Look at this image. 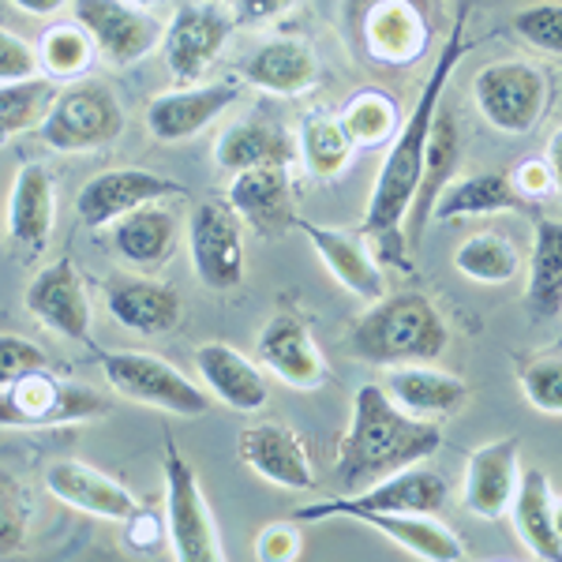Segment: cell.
Returning <instances> with one entry per match:
<instances>
[{"mask_svg":"<svg viewBox=\"0 0 562 562\" xmlns=\"http://www.w3.org/2000/svg\"><path fill=\"white\" fill-rule=\"evenodd\" d=\"M450 330L424 293L379 296L349 334V352L379 368L431 364L447 352Z\"/></svg>","mask_w":562,"mask_h":562,"instance_id":"cell-3","label":"cell"},{"mask_svg":"<svg viewBox=\"0 0 562 562\" xmlns=\"http://www.w3.org/2000/svg\"><path fill=\"white\" fill-rule=\"evenodd\" d=\"M53 79H20V83H0V139L42 128L53 98H57Z\"/></svg>","mask_w":562,"mask_h":562,"instance_id":"cell-38","label":"cell"},{"mask_svg":"<svg viewBox=\"0 0 562 562\" xmlns=\"http://www.w3.org/2000/svg\"><path fill=\"white\" fill-rule=\"evenodd\" d=\"M293 229H301L304 237L312 240V248L319 251V259L326 262L334 281H341L352 296H360V301H368V304L386 296L383 270H379V262L371 259L368 244L360 240L357 233L334 229V225H319V222H304V217H296Z\"/></svg>","mask_w":562,"mask_h":562,"instance_id":"cell-22","label":"cell"},{"mask_svg":"<svg viewBox=\"0 0 562 562\" xmlns=\"http://www.w3.org/2000/svg\"><path fill=\"white\" fill-rule=\"evenodd\" d=\"M338 121H341V128L349 132L352 147H383L386 139L397 135L405 116L397 113V102L390 94H383V90H375V87H364L349 98Z\"/></svg>","mask_w":562,"mask_h":562,"instance_id":"cell-37","label":"cell"},{"mask_svg":"<svg viewBox=\"0 0 562 562\" xmlns=\"http://www.w3.org/2000/svg\"><path fill=\"white\" fill-rule=\"evenodd\" d=\"M383 390L390 394V402H394L397 409H405L409 416H420V420H435V424L461 413L469 402L465 379L450 375V371H439L431 364L390 368Z\"/></svg>","mask_w":562,"mask_h":562,"instance_id":"cell-25","label":"cell"},{"mask_svg":"<svg viewBox=\"0 0 562 562\" xmlns=\"http://www.w3.org/2000/svg\"><path fill=\"white\" fill-rule=\"evenodd\" d=\"M53 222H57V188H53L49 169L38 166V161H23L20 173H15L12 195H8L12 244L26 259L42 256L53 237Z\"/></svg>","mask_w":562,"mask_h":562,"instance_id":"cell-21","label":"cell"},{"mask_svg":"<svg viewBox=\"0 0 562 562\" xmlns=\"http://www.w3.org/2000/svg\"><path fill=\"white\" fill-rule=\"evenodd\" d=\"M34 76H38V53L0 26V83H20Z\"/></svg>","mask_w":562,"mask_h":562,"instance_id":"cell-44","label":"cell"},{"mask_svg":"<svg viewBox=\"0 0 562 562\" xmlns=\"http://www.w3.org/2000/svg\"><path fill=\"white\" fill-rule=\"evenodd\" d=\"M442 447V428L397 409L383 386L364 383L352 397L349 428L338 442V476L341 492H360L383 476H394L409 465L428 461Z\"/></svg>","mask_w":562,"mask_h":562,"instance_id":"cell-2","label":"cell"},{"mask_svg":"<svg viewBox=\"0 0 562 562\" xmlns=\"http://www.w3.org/2000/svg\"><path fill=\"white\" fill-rule=\"evenodd\" d=\"M304 543H301V532L293 529V525H267V529L259 532L256 540V555L262 562H293L301 559Z\"/></svg>","mask_w":562,"mask_h":562,"instance_id":"cell-45","label":"cell"},{"mask_svg":"<svg viewBox=\"0 0 562 562\" xmlns=\"http://www.w3.org/2000/svg\"><path fill=\"white\" fill-rule=\"evenodd\" d=\"M109 402L87 383L53 375L49 368L0 386V428H65L102 416Z\"/></svg>","mask_w":562,"mask_h":562,"instance_id":"cell-4","label":"cell"},{"mask_svg":"<svg viewBox=\"0 0 562 562\" xmlns=\"http://www.w3.org/2000/svg\"><path fill=\"white\" fill-rule=\"evenodd\" d=\"M26 312L38 319L45 330H53L57 338L68 341H90V296L83 285V274L71 259H57L49 267H42L38 274L26 281L23 293Z\"/></svg>","mask_w":562,"mask_h":562,"instance_id":"cell-13","label":"cell"},{"mask_svg":"<svg viewBox=\"0 0 562 562\" xmlns=\"http://www.w3.org/2000/svg\"><path fill=\"white\" fill-rule=\"evenodd\" d=\"M94 57H98V45L83 31V23H53L49 31L42 34L38 65L49 71L53 79H68L71 83V79L87 76Z\"/></svg>","mask_w":562,"mask_h":562,"instance_id":"cell-39","label":"cell"},{"mask_svg":"<svg viewBox=\"0 0 562 562\" xmlns=\"http://www.w3.org/2000/svg\"><path fill=\"white\" fill-rule=\"evenodd\" d=\"M360 525L383 532L390 543L428 562H461L469 559L465 543L454 537L450 525H442L435 514H368Z\"/></svg>","mask_w":562,"mask_h":562,"instance_id":"cell-33","label":"cell"},{"mask_svg":"<svg viewBox=\"0 0 562 562\" xmlns=\"http://www.w3.org/2000/svg\"><path fill=\"white\" fill-rule=\"evenodd\" d=\"M195 371L217 402L237 413H259L270 397L259 364H251L244 352L225 346V341H203L195 349Z\"/></svg>","mask_w":562,"mask_h":562,"instance_id":"cell-26","label":"cell"},{"mask_svg":"<svg viewBox=\"0 0 562 562\" xmlns=\"http://www.w3.org/2000/svg\"><path fill=\"white\" fill-rule=\"evenodd\" d=\"M296 143L285 128L270 121H244L233 124L229 132H222L214 147V161L225 173H244V169H262V166H278L289 169L296 158Z\"/></svg>","mask_w":562,"mask_h":562,"instance_id":"cell-32","label":"cell"},{"mask_svg":"<svg viewBox=\"0 0 562 562\" xmlns=\"http://www.w3.org/2000/svg\"><path fill=\"white\" fill-rule=\"evenodd\" d=\"M20 12H26V15H38V20H49V15H57L60 8L68 4V0H12Z\"/></svg>","mask_w":562,"mask_h":562,"instance_id":"cell-48","label":"cell"},{"mask_svg":"<svg viewBox=\"0 0 562 562\" xmlns=\"http://www.w3.org/2000/svg\"><path fill=\"white\" fill-rule=\"evenodd\" d=\"M132 4H139V8H154V4H166V0H132Z\"/></svg>","mask_w":562,"mask_h":562,"instance_id":"cell-51","label":"cell"},{"mask_svg":"<svg viewBox=\"0 0 562 562\" xmlns=\"http://www.w3.org/2000/svg\"><path fill=\"white\" fill-rule=\"evenodd\" d=\"M105 307L113 315V323H121L124 330L135 334H169L180 323V293L166 281L139 278V274H113L102 285Z\"/></svg>","mask_w":562,"mask_h":562,"instance_id":"cell-19","label":"cell"},{"mask_svg":"<svg viewBox=\"0 0 562 562\" xmlns=\"http://www.w3.org/2000/svg\"><path fill=\"white\" fill-rule=\"evenodd\" d=\"M237 458L259 480L281 487V492H312L315 469L307 458L301 435L285 424H251L237 439Z\"/></svg>","mask_w":562,"mask_h":562,"instance_id":"cell-15","label":"cell"},{"mask_svg":"<svg viewBox=\"0 0 562 562\" xmlns=\"http://www.w3.org/2000/svg\"><path fill=\"white\" fill-rule=\"evenodd\" d=\"M525 211H537V203H529L514 188L510 173H473V177H454L442 188L431 222H461V217L525 214Z\"/></svg>","mask_w":562,"mask_h":562,"instance_id":"cell-29","label":"cell"},{"mask_svg":"<svg viewBox=\"0 0 562 562\" xmlns=\"http://www.w3.org/2000/svg\"><path fill=\"white\" fill-rule=\"evenodd\" d=\"M192 267L203 285L237 289L244 281V222L229 203H199L188 225Z\"/></svg>","mask_w":562,"mask_h":562,"instance_id":"cell-12","label":"cell"},{"mask_svg":"<svg viewBox=\"0 0 562 562\" xmlns=\"http://www.w3.org/2000/svg\"><path fill=\"white\" fill-rule=\"evenodd\" d=\"M211 4H222V0H211Z\"/></svg>","mask_w":562,"mask_h":562,"instance_id":"cell-52","label":"cell"},{"mask_svg":"<svg viewBox=\"0 0 562 562\" xmlns=\"http://www.w3.org/2000/svg\"><path fill=\"white\" fill-rule=\"evenodd\" d=\"M240 71L251 87L281 98H296L304 90H312L315 79H319V57L304 38H274L262 42L240 65Z\"/></svg>","mask_w":562,"mask_h":562,"instance_id":"cell-28","label":"cell"},{"mask_svg":"<svg viewBox=\"0 0 562 562\" xmlns=\"http://www.w3.org/2000/svg\"><path fill=\"white\" fill-rule=\"evenodd\" d=\"M45 492L71 510H83L102 521H135L143 510L139 498L121 480L105 476L102 469L87 465V461H53L45 469Z\"/></svg>","mask_w":562,"mask_h":562,"instance_id":"cell-16","label":"cell"},{"mask_svg":"<svg viewBox=\"0 0 562 562\" xmlns=\"http://www.w3.org/2000/svg\"><path fill=\"white\" fill-rule=\"evenodd\" d=\"M233 15L222 12V4H184L177 8V15L166 26L161 38V53L166 65L180 83H195L206 68L214 65V57L222 53V45L233 34Z\"/></svg>","mask_w":562,"mask_h":562,"instance_id":"cell-14","label":"cell"},{"mask_svg":"<svg viewBox=\"0 0 562 562\" xmlns=\"http://www.w3.org/2000/svg\"><path fill=\"white\" fill-rule=\"evenodd\" d=\"M447 480L431 469L409 465L394 476H383L375 484L360 487V492H346L326 503L304 506L296 510V521H330V518H349L360 521L368 514H439L447 506Z\"/></svg>","mask_w":562,"mask_h":562,"instance_id":"cell-6","label":"cell"},{"mask_svg":"<svg viewBox=\"0 0 562 562\" xmlns=\"http://www.w3.org/2000/svg\"><path fill=\"white\" fill-rule=\"evenodd\" d=\"M225 203H229L240 222L262 240H278L281 233L296 225L293 192H289V173L278 166L233 173L229 192H225Z\"/></svg>","mask_w":562,"mask_h":562,"instance_id":"cell-18","label":"cell"},{"mask_svg":"<svg viewBox=\"0 0 562 562\" xmlns=\"http://www.w3.org/2000/svg\"><path fill=\"white\" fill-rule=\"evenodd\" d=\"M548 166H551V177H555V192L562 195V128L551 135V143H548Z\"/></svg>","mask_w":562,"mask_h":562,"instance_id":"cell-49","label":"cell"},{"mask_svg":"<svg viewBox=\"0 0 562 562\" xmlns=\"http://www.w3.org/2000/svg\"><path fill=\"white\" fill-rule=\"evenodd\" d=\"M180 195H188L184 184L150 173V169H109V173H98L79 188L76 214L87 229H109V225L121 222L124 214L139 211V206L166 203V199Z\"/></svg>","mask_w":562,"mask_h":562,"instance_id":"cell-11","label":"cell"},{"mask_svg":"<svg viewBox=\"0 0 562 562\" xmlns=\"http://www.w3.org/2000/svg\"><path fill=\"white\" fill-rule=\"evenodd\" d=\"M368 57L379 65H413L428 49V15L420 0H375L364 15Z\"/></svg>","mask_w":562,"mask_h":562,"instance_id":"cell-20","label":"cell"},{"mask_svg":"<svg viewBox=\"0 0 562 562\" xmlns=\"http://www.w3.org/2000/svg\"><path fill=\"white\" fill-rule=\"evenodd\" d=\"M458 158H461V132L458 121L450 116V109L439 105L431 124V139H428V161H424V177L420 188H416V199L409 206V217H405V240L409 248H416L424 237V229L431 225L435 203H439L442 188L458 177Z\"/></svg>","mask_w":562,"mask_h":562,"instance_id":"cell-27","label":"cell"},{"mask_svg":"<svg viewBox=\"0 0 562 562\" xmlns=\"http://www.w3.org/2000/svg\"><path fill=\"white\" fill-rule=\"evenodd\" d=\"M240 98L233 83H211V87H188L173 94H158L147 105V128L158 143H184L206 128L211 121L225 113Z\"/></svg>","mask_w":562,"mask_h":562,"instance_id":"cell-24","label":"cell"},{"mask_svg":"<svg viewBox=\"0 0 562 562\" xmlns=\"http://www.w3.org/2000/svg\"><path fill=\"white\" fill-rule=\"evenodd\" d=\"M161 476H166V525H169L173 559L177 562H222L225 548H222V537H217L214 514L203 498L195 469L184 461L173 439H166Z\"/></svg>","mask_w":562,"mask_h":562,"instance_id":"cell-8","label":"cell"},{"mask_svg":"<svg viewBox=\"0 0 562 562\" xmlns=\"http://www.w3.org/2000/svg\"><path fill=\"white\" fill-rule=\"evenodd\" d=\"M514 31L521 34L532 49L559 53L562 57V0H540L514 15Z\"/></svg>","mask_w":562,"mask_h":562,"instance_id":"cell-42","label":"cell"},{"mask_svg":"<svg viewBox=\"0 0 562 562\" xmlns=\"http://www.w3.org/2000/svg\"><path fill=\"white\" fill-rule=\"evenodd\" d=\"M514 188L529 199V203H540L543 195H551V188H555V177H551V166L548 158H525L518 169L510 173Z\"/></svg>","mask_w":562,"mask_h":562,"instance_id":"cell-46","label":"cell"},{"mask_svg":"<svg viewBox=\"0 0 562 562\" xmlns=\"http://www.w3.org/2000/svg\"><path fill=\"white\" fill-rule=\"evenodd\" d=\"M454 270L461 278L480 281V285H506V281L521 274V251L514 248L510 237L484 229L458 244Z\"/></svg>","mask_w":562,"mask_h":562,"instance_id":"cell-35","label":"cell"},{"mask_svg":"<svg viewBox=\"0 0 562 562\" xmlns=\"http://www.w3.org/2000/svg\"><path fill=\"white\" fill-rule=\"evenodd\" d=\"M124 132V105L105 83H71L57 90L42 121V143L57 154L102 150Z\"/></svg>","mask_w":562,"mask_h":562,"instance_id":"cell-7","label":"cell"},{"mask_svg":"<svg viewBox=\"0 0 562 562\" xmlns=\"http://www.w3.org/2000/svg\"><path fill=\"white\" fill-rule=\"evenodd\" d=\"M256 357L270 375L293 390H315L326 379V360L319 346H315L312 334L304 330V323H296L293 315H274L262 326Z\"/></svg>","mask_w":562,"mask_h":562,"instance_id":"cell-23","label":"cell"},{"mask_svg":"<svg viewBox=\"0 0 562 562\" xmlns=\"http://www.w3.org/2000/svg\"><path fill=\"white\" fill-rule=\"evenodd\" d=\"M518 386L525 402L537 413L562 416V357L559 352H543V357H529L518 368Z\"/></svg>","mask_w":562,"mask_h":562,"instance_id":"cell-40","label":"cell"},{"mask_svg":"<svg viewBox=\"0 0 562 562\" xmlns=\"http://www.w3.org/2000/svg\"><path fill=\"white\" fill-rule=\"evenodd\" d=\"M465 23H469V8H461L454 26H450L447 42H442L439 57L431 65V79L424 83L420 98H416L413 113L402 121L394 143H390L383 166H379L375 188L368 199V214H364V233L383 244V251L394 262L405 259V217L416 199L424 177V161H428V139H431V124L435 113L442 105V90H447L450 76H454L458 60L465 57Z\"/></svg>","mask_w":562,"mask_h":562,"instance_id":"cell-1","label":"cell"},{"mask_svg":"<svg viewBox=\"0 0 562 562\" xmlns=\"http://www.w3.org/2000/svg\"><path fill=\"white\" fill-rule=\"evenodd\" d=\"M555 532H559V540H562V503H555Z\"/></svg>","mask_w":562,"mask_h":562,"instance_id":"cell-50","label":"cell"},{"mask_svg":"<svg viewBox=\"0 0 562 562\" xmlns=\"http://www.w3.org/2000/svg\"><path fill=\"white\" fill-rule=\"evenodd\" d=\"M473 102L492 128L529 135L548 109V79L529 60H498L476 71Z\"/></svg>","mask_w":562,"mask_h":562,"instance_id":"cell-9","label":"cell"},{"mask_svg":"<svg viewBox=\"0 0 562 562\" xmlns=\"http://www.w3.org/2000/svg\"><path fill=\"white\" fill-rule=\"evenodd\" d=\"M45 368H49V357H45L42 346H34L31 338H20V334H0V386Z\"/></svg>","mask_w":562,"mask_h":562,"instance_id":"cell-43","label":"cell"},{"mask_svg":"<svg viewBox=\"0 0 562 562\" xmlns=\"http://www.w3.org/2000/svg\"><path fill=\"white\" fill-rule=\"evenodd\" d=\"M98 364H102L109 386L121 397H128V402L150 405V409L173 416L211 413V394L199 390L184 371H177L169 360L154 357V352L98 349Z\"/></svg>","mask_w":562,"mask_h":562,"instance_id":"cell-5","label":"cell"},{"mask_svg":"<svg viewBox=\"0 0 562 562\" xmlns=\"http://www.w3.org/2000/svg\"><path fill=\"white\" fill-rule=\"evenodd\" d=\"M113 229V251L128 267L154 270L161 262L173 259L177 251V217L166 211L161 203L139 206V211L124 214L121 222L109 225Z\"/></svg>","mask_w":562,"mask_h":562,"instance_id":"cell-31","label":"cell"},{"mask_svg":"<svg viewBox=\"0 0 562 562\" xmlns=\"http://www.w3.org/2000/svg\"><path fill=\"white\" fill-rule=\"evenodd\" d=\"M71 8L76 23H83V31L94 38L98 53L116 68L143 60L166 38L161 23L132 0H71Z\"/></svg>","mask_w":562,"mask_h":562,"instance_id":"cell-10","label":"cell"},{"mask_svg":"<svg viewBox=\"0 0 562 562\" xmlns=\"http://www.w3.org/2000/svg\"><path fill=\"white\" fill-rule=\"evenodd\" d=\"M296 0H237V20L240 23H267L278 20L293 8Z\"/></svg>","mask_w":562,"mask_h":562,"instance_id":"cell-47","label":"cell"},{"mask_svg":"<svg viewBox=\"0 0 562 562\" xmlns=\"http://www.w3.org/2000/svg\"><path fill=\"white\" fill-rule=\"evenodd\" d=\"M26 525H31V498L20 476L0 469V555H15L26 543Z\"/></svg>","mask_w":562,"mask_h":562,"instance_id":"cell-41","label":"cell"},{"mask_svg":"<svg viewBox=\"0 0 562 562\" xmlns=\"http://www.w3.org/2000/svg\"><path fill=\"white\" fill-rule=\"evenodd\" d=\"M518 450L521 442L514 435H503V439H492L484 447H476L465 461V487H461V498H465V510L480 521H498L514 503V492H518Z\"/></svg>","mask_w":562,"mask_h":562,"instance_id":"cell-17","label":"cell"},{"mask_svg":"<svg viewBox=\"0 0 562 562\" xmlns=\"http://www.w3.org/2000/svg\"><path fill=\"white\" fill-rule=\"evenodd\" d=\"M296 150H301L304 169L315 180H334L338 173H346L349 169L352 150L357 147H352L349 132L341 128L338 116H304Z\"/></svg>","mask_w":562,"mask_h":562,"instance_id":"cell-36","label":"cell"},{"mask_svg":"<svg viewBox=\"0 0 562 562\" xmlns=\"http://www.w3.org/2000/svg\"><path fill=\"white\" fill-rule=\"evenodd\" d=\"M525 307L537 319L562 315V222L555 217H537V229H532Z\"/></svg>","mask_w":562,"mask_h":562,"instance_id":"cell-34","label":"cell"},{"mask_svg":"<svg viewBox=\"0 0 562 562\" xmlns=\"http://www.w3.org/2000/svg\"><path fill=\"white\" fill-rule=\"evenodd\" d=\"M506 514H510L514 532H518V540L532 559L562 562V540L555 532V498H551V480L540 469H525Z\"/></svg>","mask_w":562,"mask_h":562,"instance_id":"cell-30","label":"cell"}]
</instances>
